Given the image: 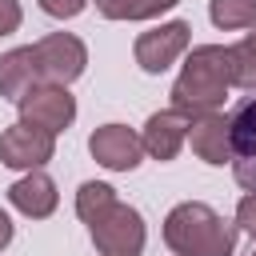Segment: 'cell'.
Returning a JSON list of instances; mask_svg holds the SVG:
<instances>
[{"label":"cell","instance_id":"obj_1","mask_svg":"<svg viewBox=\"0 0 256 256\" xmlns=\"http://www.w3.org/2000/svg\"><path fill=\"white\" fill-rule=\"evenodd\" d=\"M232 88V68H228V48L220 44H200L188 52L176 84H172V112L196 120V116H208L224 104Z\"/></svg>","mask_w":256,"mask_h":256},{"label":"cell","instance_id":"obj_2","mask_svg":"<svg viewBox=\"0 0 256 256\" xmlns=\"http://www.w3.org/2000/svg\"><path fill=\"white\" fill-rule=\"evenodd\" d=\"M240 228L200 200H184L164 216V244L176 256H232Z\"/></svg>","mask_w":256,"mask_h":256},{"label":"cell","instance_id":"obj_3","mask_svg":"<svg viewBox=\"0 0 256 256\" xmlns=\"http://www.w3.org/2000/svg\"><path fill=\"white\" fill-rule=\"evenodd\" d=\"M92 244L100 256H140L144 252V240H148V228H144V216L132 208V204H112L104 208L92 224Z\"/></svg>","mask_w":256,"mask_h":256},{"label":"cell","instance_id":"obj_4","mask_svg":"<svg viewBox=\"0 0 256 256\" xmlns=\"http://www.w3.org/2000/svg\"><path fill=\"white\" fill-rule=\"evenodd\" d=\"M32 52H36V64H40V80L44 84H64L68 88L88 68V48L72 32H52V36L36 40Z\"/></svg>","mask_w":256,"mask_h":256},{"label":"cell","instance_id":"obj_5","mask_svg":"<svg viewBox=\"0 0 256 256\" xmlns=\"http://www.w3.org/2000/svg\"><path fill=\"white\" fill-rule=\"evenodd\" d=\"M16 108H20V120L24 124H36V128H44V132H64L72 120H76V100H72V92L64 88V84H36L32 92H24L20 100H16Z\"/></svg>","mask_w":256,"mask_h":256},{"label":"cell","instance_id":"obj_6","mask_svg":"<svg viewBox=\"0 0 256 256\" xmlns=\"http://www.w3.org/2000/svg\"><path fill=\"white\" fill-rule=\"evenodd\" d=\"M56 156V136L36 128V124H12L0 132V164L4 168H20V172H36Z\"/></svg>","mask_w":256,"mask_h":256},{"label":"cell","instance_id":"obj_7","mask_svg":"<svg viewBox=\"0 0 256 256\" xmlns=\"http://www.w3.org/2000/svg\"><path fill=\"white\" fill-rule=\"evenodd\" d=\"M228 152L236 184L256 192V92L240 100V108L228 116Z\"/></svg>","mask_w":256,"mask_h":256},{"label":"cell","instance_id":"obj_8","mask_svg":"<svg viewBox=\"0 0 256 256\" xmlns=\"http://www.w3.org/2000/svg\"><path fill=\"white\" fill-rule=\"evenodd\" d=\"M188 40H192V28L184 20H168L160 28H148L136 36V64L148 76H160L164 68H172L188 52Z\"/></svg>","mask_w":256,"mask_h":256},{"label":"cell","instance_id":"obj_9","mask_svg":"<svg viewBox=\"0 0 256 256\" xmlns=\"http://www.w3.org/2000/svg\"><path fill=\"white\" fill-rule=\"evenodd\" d=\"M88 152H92V160H96L100 168H108V172H132V168L140 164V156H144V144H140V136H136L132 128H124V124H100V128L88 136Z\"/></svg>","mask_w":256,"mask_h":256},{"label":"cell","instance_id":"obj_10","mask_svg":"<svg viewBox=\"0 0 256 256\" xmlns=\"http://www.w3.org/2000/svg\"><path fill=\"white\" fill-rule=\"evenodd\" d=\"M184 140H188V116L164 108V112H152V116L144 120L140 144H144V152H148L152 160H160V164H164V160H176V152L184 148Z\"/></svg>","mask_w":256,"mask_h":256},{"label":"cell","instance_id":"obj_11","mask_svg":"<svg viewBox=\"0 0 256 256\" xmlns=\"http://www.w3.org/2000/svg\"><path fill=\"white\" fill-rule=\"evenodd\" d=\"M8 200H12L16 212H24V216H32V220H44V216L56 212L60 192H56L52 176H44V172L36 168V172H24V176L8 188Z\"/></svg>","mask_w":256,"mask_h":256},{"label":"cell","instance_id":"obj_12","mask_svg":"<svg viewBox=\"0 0 256 256\" xmlns=\"http://www.w3.org/2000/svg\"><path fill=\"white\" fill-rule=\"evenodd\" d=\"M188 144H192V152L204 164H212V168L228 164V156H232L228 152V120L220 112H208V116L188 120Z\"/></svg>","mask_w":256,"mask_h":256},{"label":"cell","instance_id":"obj_13","mask_svg":"<svg viewBox=\"0 0 256 256\" xmlns=\"http://www.w3.org/2000/svg\"><path fill=\"white\" fill-rule=\"evenodd\" d=\"M40 84V64L32 48H12L0 56V96L4 100H20L24 92H32Z\"/></svg>","mask_w":256,"mask_h":256},{"label":"cell","instance_id":"obj_14","mask_svg":"<svg viewBox=\"0 0 256 256\" xmlns=\"http://www.w3.org/2000/svg\"><path fill=\"white\" fill-rule=\"evenodd\" d=\"M176 4L180 0H96L100 16H108V20H152Z\"/></svg>","mask_w":256,"mask_h":256},{"label":"cell","instance_id":"obj_15","mask_svg":"<svg viewBox=\"0 0 256 256\" xmlns=\"http://www.w3.org/2000/svg\"><path fill=\"white\" fill-rule=\"evenodd\" d=\"M228 68H232V88L256 92V28L228 48Z\"/></svg>","mask_w":256,"mask_h":256},{"label":"cell","instance_id":"obj_16","mask_svg":"<svg viewBox=\"0 0 256 256\" xmlns=\"http://www.w3.org/2000/svg\"><path fill=\"white\" fill-rule=\"evenodd\" d=\"M208 16L216 28L236 32V28H256V0H212Z\"/></svg>","mask_w":256,"mask_h":256},{"label":"cell","instance_id":"obj_17","mask_svg":"<svg viewBox=\"0 0 256 256\" xmlns=\"http://www.w3.org/2000/svg\"><path fill=\"white\" fill-rule=\"evenodd\" d=\"M116 204V188L112 184H100V180H88V184H80V192H76V216L84 220V224H92L104 208H112Z\"/></svg>","mask_w":256,"mask_h":256},{"label":"cell","instance_id":"obj_18","mask_svg":"<svg viewBox=\"0 0 256 256\" xmlns=\"http://www.w3.org/2000/svg\"><path fill=\"white\" fill-rule=\"evenodd\" d=\"M48 16H56V20H72V16H80L84 8H88V0H36Z\"/></svg>","mask_w":256,"mask_h":256},{"label":"cell","instance_id":"obj_19","mask_svg":"<svg viewBox=\"0 0 256 256\" xmlns=\"http://www.w3.org/2000/svg\"><path fill=\"white\" fill-rule=\"evenodd\" d=\"M232 224L256 236V192H248V196H244V200L236 204V220H232Z\"/></svg>","mask_w":256,"mask_h":256},{"label":"cell","instance_id":"obj_20","mask_svg":"<svg viewBox=\"0 0 256 256\" xmlns=\"http://www.w3.org/2000/svg\"><path fill=\"white\" fill-rule=\"evenodd\" d=\"M24 12H20V0H0V36H12L20 28Z\"/></svg>","mask_w":256,"mask_h":256},{"label":"cell","instance_id":"obj_21","mask_svg":"<svg viewBox=\"0 0 256 256\" xmlns=\"http://www.w3.org/2000/svg\"><path fill=\"white\" fill-rule=\"evenodd\" d=\"M12 244V220H8V212L0 208V248H8Z\"/></svg>","mask_w":256,"mask_h":256},{"label":"cell","instance_id":"obj_22","mask_svg":"<svg viewBox=\"0 0 256 256\" xmlns=\"http://www.w3.org/2000/svg\"><path fill=\"white\" fill-rule=\"evenodd\" d=\"M248 256H256V244H252V248H248Z\"/></svg>","mask_w":256,"mask_h":256}]
</instances>
